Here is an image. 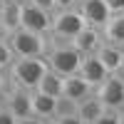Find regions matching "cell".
<instances>
[{"label":"cell","mask_w":124,"mask_h":124,"mask_svg":"<svg viewBox=\"0 0 124 124\" xmlns=\"http://www.w3.org/2000/svg\"><path fill=\"white\" fill-rule=\"evenodd\" d=\"M97 57L102 60V65L109 70V75H122L124 77V47L104 42L97 50Z\"/></svg>","instance_id":"obj_11"},{"label":"cell","mask_w":124,"mask_h":124,"mask_svg":"<svg viewBox=\"0 0 124 124\" xmlns=\"http://www.w3.org/2000/svg\"><path fill=\"white\" fill-rule=\"evenodd\" d=\"M32 5L42 8V10H50V13H55V0H30Z\"/></svg>","instance_id":"obj_24"},{"label":"cell","mask_w":124,"mask_h":124,"mask_svg":"<svg viewBox=\"0 0 124 124\" xmlns=\"http://www.w3.org/2000/svg\"><path fill=\"white\" fill-rule=\"evenodd\" d=\"M107 8H109V13L112 15H117V13H124V0H104Z\"/></svg>","instance_id":"obj_21"},{"label":"cell","mask_w":124,"mask_h":124,"mask_svg":"<svg viewBox=\"0 0 124 124\" xmlns=\"http://www.w3.org/2000/svg\"><path fill=\"white\" fill-rule=\"evenodd\" d=\"M0 3H3V0H0Z\"/></svg>","instance_id":"obj_30"},{"label":"cell","mask_w":124,"mask_h":124,"mask_svg":"<svg viewBox=\"0 0 124 124\" xmlns=\"http://www.w3.org/2000/svg\"><path fill=\"white\" fill-rule=\"evenodd\" d=\"M17 124H50L47 119H40V117H35V114H30V117H25V119H17Z\"/></svg>","instance_id":"obj_25"},{"label":"cell","mask_w":124,"mask_h":124,"mask_svg":"<svg viewBox=\"0 0 124 124\" xmlns=\"http://www.w3.org/2000/svg\"><path fill=\"white\" fill-rule=\"evenodd\" d=\"M0 124H17V119L10 114L8 107H0Z\"/></svg>","instance_id":"obj_23"},{"label":"cell","mask_w":124,"mask_h":124,"mask_svg":"<svg viewBox=\"0 0 124 124\" xmlns=\"http://www.w3.org/2000/svg\"><path fill=\"white\" fill-rule=\"evenodd\" d=\"M107 112V107L102 104V99L97 97V94H92V97H87V99H82L79 104H77V117L85 122V124H94L102 114Z\"/></svg>","instance_id":"obj_14"},{"label":"cell","mask_w":124,"mask_h":124,"mask_svg":"<svg viewBox=\"0 0 124 124\" xmlns=\"http://www.w3.org/2000/svg\"><path fill=\"white\" fill-rule=\"evenodd\" d=\"M119 124H124V109L119 112Z\"/></svg>","instance_id":"obj_28"},{"label":"cell","mask_w":124,"mask_h":124,"mask_svg":"<svg viewBox=\"0 0 124 124\" xmlns=\"http://www.w3.org/2000/svg\"><path fill=\"white\" fill-rule=\"evenodd\" d=\"M20 25L30 32L37 35H50V27H52V13L42 10L32 5L30 0H23V10H20Z\"/></svg>","instance_id":"obj_5"},{"label":"cell","mask_w":124,"mask_h":124,"mask_svg":"<svg viewBox=\"0 0 124 124\" xmlns=\"http://www.w3.org/2000/svg\"><path fill=\"white\" fill-rule=\"evenodd\" d=\"M94 94L102 99L107 109L122 112L124 109V77L122 75H109L99 87H94Z\"/></svg>","instance_id":"obj_6"},{"label":"cell","mask_w":124,"mask_h":124,"mask_svg":"<svg viewBox=\"0 0 124 124\" xmlns=\"http://www.w3.org/2000/svg\"><path fill=\"white\" fill-rule=\"evenodd\" d=\"M17 57H15V52H13V47H10V42H8V37H3L0 40V70H10L13 67V62H15Z\"/></svg>","instance_id":"obj_18"},{"label":"cell","mask_w":124,"mask_h":124,"mask_svg":"<svg viewBox=\"0 0 124 124\" xmlns=\"http://www.w3.org/2000/svg\"><path fill=\"white\" fill-rule=\"evenodd\" d=\"M0 35H3V27H0Z\"/></svg>","instance_id":"obj_29"},{"label":"cell","mask_w":124,"mask_h":124,"mask_svg":"<svg viewBox=\"0 0 124 124\" xmlns=\"http://www.w3.org/2000/svg\"><path fill=\"white\" fill-rule=\"evenodd\" d=\"M47 60L45 57H17L13 62V67L8 70V77L15 87H23V89H37L40 79L47 75Z\"/></svg>","instance_id":"obj_1"},{"label":"cell","mask_w":124,"mask_h":124,"mask_svg":"<svg viewBox=\"0 0 124 124\" xmlns=\"http://www.w3.org/2000/svg\"><path fill=\"white\" fill-rule=\"evenodd\" d=\"M87 27V23L82 20L77 8L70 10H55L52 13V27H50V37L57 42H72L82 30Z\"/></svg>","instance_id":"obj_4"},{"label":"cell","mask_w":124,"mask_h":124,"mask_svg":"<svg viewBox=\"0 0 124 124\" xmlns=\"http://www.w3.org/2000/svg\"><path fill=\"white\" fill-rule=\"evenodd\" d=\"M75 5H77V0H55V10H70Z\"/></svg>","instance_id":"obj_26"},{"label":"cell","mask_w":124,"mask_h":124,"mask_svg":"<svg viewBox=\"0 0 124 124\" xmlns=\"http://www.w3.org/2000/svg\"><path fill=\"white\" fill-rule=\"evenodd\" d=\"M82 52H77L72 42H57V40H50V50H47V65L50 70H55L57 75L62 77H70V75H77L79 65H82Z\"/></svg>","instance_id":"obj_2"},{"label":"cell","mask_w":124,"mask_h":124,"mask_svg":"<svg viewBox=\"0 0 124 124\" xmlns=\"http://www.w3.org/2000/svg\"><path fill=\"white\" fill-rule=\"evenodd\" d=\"M102 45H104V35H102V30L99 27H89V25L72 40V47H75L77 52H82V55H97V50Z\"/></svg>","instance_id":"obj_10"},{"label":"cell","mask_w":124,"mask_h":124,"mask_svg":"<svg viewBox=\"0 0 124 124\" xmlns=\"http://www.w3.org/2000/svg\"><path fill=\"white\" fill-rule=\"evenodd\" d=\"M5 75H8V72H5V70H0V92L5 89Z\"/></svg>","instance_id":"obj_27"},{"label":"cell","mask_w":124,"mask_h":124,"mask_svg":"<svg viewBox=\"0 0 124 124\" xmlns=\"http://www.w3.org/2000/svg\"><path fill=\"white\" fill-rule=\"evenodd\" d=\"M62 87H65V77L57 75L55 70H47V75L40 79V85H37V92L50 94V97H62Z\"/></svg>","instance_id":"obj_17"},{"label":"cell","mask_w":124,"mask_h":124,"mask_svg":"<svg viewBox=\"0 0 124 124\" xmlns=\"http://www.w3.org/2000/svg\"><path fill=\"white\" fill-rule=\"evenodd\" d=\"M102 35H104V42L122 45L124 47V13L112 15L104 23V27H102Z\"/></svg>","instance_id":"obj_16"},{"label":"cell","mask_w":124,"mask_h":124,"mask_svg":"<svg viewBox=\"0 0 124 124\" xmlns=\"http://www.w3.org/2000/svg\"><path fill=\"white\" fill-rule=\"evenodd\" d=\"M20 10H23V0H3L0 3V27L3 35H10L20 30Z\"/></svg>","instance_id":"obj_12"},{"label":"cell","mask_w":124,"mask_h":124,"mask_svg":"<svg viewBox=\"0 0 124 124\" xmlns=\"http://www.w3.org/2000/svg\"><path fill=\"white\" fill-rule=\"evenodd\" d=\"M79 77H85L92 87H99L102 82H104L109 77V70L102 65V60L97 55H85L82 57V65H79V72H77Z\"/></svg>","instance_id":"obj_9"},{"label":"cell","mask_w":124,"mask_h":124,"mask_svg":"<svg viewBox=\"0 0 124 124\" xmlns=\"http://www.w3.org/2000/svg\"><path fill=\"white\" fill-rule=\"evenodd\" d=\"M55 104H57V97H50V94H42V92L32 89V114L35 117L52 122L55 119Z\"/></svg>","instance_id":"obj_15"},{"label":"cell","mask_w":124,"mask_h":124,"mask_svg":"<svg viewBox=\"0 0 124 124\" xmlns=\"http://www.w3.org/2000/svg\"><path fill=\"white\" fill-rule=\"evenodd\" d=\"M75 8L79 10L82 20H85L89 27H99L102 30L104 23L112 17V13H109V8H107L104 0H77Z\"/></svg>","instance_id":"obj_7"},{"label":"cell","mask_w":124,"mask_h":124,"mask_svg":"<svg viewBox=\"0 0 124 124\" xmlns=\"http://www.w3.org/2000/svg\"><path fill=\"white\" fill-rule=\"evenodd\" d=\"M77 114V102H72L67 97H57V104H55V119L57 117H72Z\"/></svg>","instance_id":"obj_19"},{"label":"cell","mask_w":124,"mask_h":124,"mask_svg":"<svg viewBox=\"0 0 124 124\" xmlns=\"http://www.w3.org/2000/svg\"><path fill=\"white\" fill-rule=\"evenodd\" d=\"M94 124H119V112H114V109H107L104 114H102Z\"/></svg>","instance_id":"obj_20"},{"label":"cell","mask_w":124,"mask_h":124,"mask_svg":"<svg viewBox=\"0 0 124 124\" xmlns=\"http://www.w3.org/2000/svg\"><path fill=\"white\" fill-rule=\"evenodd\" d=\"M5 107L10 109V114H13L15 119H25V117H30V114H32V92L13 85V89H8Z\"/></svg>","instance_id":"obj_8"},{"label":"cell","mask_w":124,"mask_h":124,"mask_svg":"<svg viewBox=\"0 0 124 124\" xmlns=\"http://www.w3.org/2000/svg\"><path fill=\"white\" fill-rule=\"evenodd\" d=\"M50 124H85L77 114H72V117H57V119H52Z\"/></svg>","instance_id":"obj_22"},{"label":"cell","mask_w":124,"mask_h":124,"mask_svg":"<svg viewBox=\"0 0 124 124\" xmlns=\"http://www.w3.org/2000/svg\"><path fill=\"white\" fill-rule=\"evenodd\" d=\"M5 37H8L10 47H13L15 57H45L50 50V35H37L25 27H20Z\"/></svg>","instance_id":"obj_3"},{"label":"cell","mask_w":124,"mask_h":124,"mask_svg":"<svg viewBox=\"0 0 124 124\" xmlns=\"http://www.w3.org/2000/svg\"><path fill=\"white\" fill-rule=\"evenodd\" d=\"M92 94H94V87H92L85 77H79V75L65 77L62 97H67V99H72V102H77V104H79L82 99H87V97H92Z\"/></svg>","instance_id":"obj_13"}]
</instances>
